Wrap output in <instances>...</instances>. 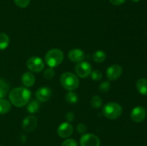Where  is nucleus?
Masks as SVG:
<instances>
[{"label":"nucleus","mask_w":147,"mask_h":146,"mask_svg":"<svg viewBox=\"0 0 147 146\" xmlns=\"http://www.w3.org/2000/svg\"><path fill=\"white\" fill-rule=\"evenodd\" d=\"M31 92L27 87H18L10 91L9 99L13 105L17 107H22L27 105L31 99Z\"/></svg>","instance_id":"obj_1"},{"label":"nucleus","mask_w":147,"mask_h":146,"mask_svg":"<svg viewBox=\"0 0 147 146\" xmlns=\"http://www.w3.org/2000/svg\"><path fill=\"white\" fill-rule=\"evenodd\" d=\"M60 82L62 87L67 91L76 90L80 84L78 76L70 72L63 73L60 77Z\"/></svg>","instance_id":"obj_2"},{"label":"nucleus","mask_w":147,"mask_h":146,"mask_svg":"<svg viewBox=\"0 0 147 146\" xmlns=\"http://www.w3.org/2000/svg\"><path fill=\"white\" fill-rule=\"evenodd\" d=\"M64 60V54L60 49L54 48L49 50L45 57V62L49 67H57L63 62Z\"/></svg>","instance_id":"obj_3"},{"label":"nucleus","mask_w":147,"mask_h":146,"mask_svg":"<svg viewBox=\"0 0 147 146\" xmlns=\"http://www.w3.org/2000/svg\"><path fill=\"white\" fill-rule=\"evenodd\" d=\"M123 108L120 104L115 102H108L103 106V114L109 120H116L122 114Z\"/></svg>","instance_id":"obj_4"},{"label":"nucleus","mask_w":147,"mask_h":146,"mask_svg":"<svg viewBox=\"0 0 147 146\" xmlns=\"http://www.w3.org/2000/svg\"><path fill=\"white\" fill-rule=\"evenodd\" d=\"M27 68L32 72H40L45 67L44 61L40 57L33 56L28 59L27 62Z\"/></svg>","instance_id":"obj_5"},{"label":"nucleus","mask_w":147,"mask_h":146,"mask_svg":"<svg viewBox=\"0 0 147 146\" xmlns=\"http://www.w3.org/2000/svg\"><path fill=\"white\" fill-rule=\"evenodd\" d=\"M75 70H76L77 76H78L80 78H86L88 77L91 73V64L86 61L80 62L76 64Z\"/></svg>","instance_id":"obj_6"},{"label":"nucleus","mask_w":147,"mask_h":146,"mask_svg":"<svg viewBox=\"0 0 147 146\" xmlns=\"http://www.w3.org/2000/svg\"><path fill=\"white\" fill-rule=\"evenodd\" d=\"M80 146H100V139L92 133H85L80 140Z\"/></svg>","instance_id":"obj_7"},{"label":"nucleus","mask_w":147,"mask_h":146,"mask_svg":"<svg viewBox=\"0 0 147 146\" xmlns=\"http://www.w3.org/2000/svg\"><path fill=\"white\" fill-rule=\"evenodd\" d=\"M106 77L111 81L118 80L123 73V68L119 64H112L106 70Z\"/></svg>","instance_id":"obj_8"},{"label":"nucleus","mask_w":147,"mask_h":146,"mask_svg":"<svg viewBox=\"0 0 147 146\" xmlns=\"http://www.w3.org/2000/svg\"><path fill=\"white\" fill-rule=\"evenodd\" d=\"M37 125V119L34 115H28L24 117L22 123V127L27 133H31L35 130Z\"/></svg>","instance_id":"obj_9"},{"label":"nucleus","mask_w":147,"mask_h":146,"mask_svg":"<svg viewBox=\"0 0 147 146\" xmlns=\"http://www.w3.org/2000/svg\"><path fill=\"white\" fill-rule=\"evenodd\" d=\"M147 115L146 110L142 106H137L132 110L131 113V118L134 123H139L144 120Z\"/></svg>","instance_id":"obj_10"},{"label":"nucleus","mask_w":147,"mask_h":146,"mask_svg":"<svg viewBox=\"0 0 147 146\" xmlns=\"http://www.w3.org/2000/svg\"><path fill=\"white\" fill-rule=\"evenodd\" d=\"M73 133V127L68 122L61 123L57 127V134L62 138H67Z\"/></svg>","instance_id":"obj_11"},{"label":"nucleus","mask_w":147,"mask_h":146,"mask_svg":"<svg viewBox=\"0 0 147 146\" xmlns=\"http://www.w3.org/2000/svg\"><path fill=\"white\" fill-rule=\"evenodd\" d=\"M52 95L51 89L47 87H41L35 92V97L40 102H45L48 101Z\"/></svg>","instance_id":"obj_12"},{"label":"nucleus","mask_w":147,"mask_h":146,"mask_svg":"<svg viewBox=\"0 0 147 146\" xmlns=\"http://www.w3.org/2000/svg\"><path fill=\"white\" fill-rule=\"evenodd\" d=\"M86 54L80 49H73L68 52V58L73 62L78 63L84 60Z\"/></svg>","instance_id":"obj_13"},{"label":"nucleus","mask_w":147,"mask_h":146,"mask_svg":"<svg viewBox=\"0 0 147 146\" xmlns=\"http://www.w3.org/2000/svg\"><path fill=\"white\" fill-rule=\"evenodd\" d=\"M22 82L25 87H32L35 82V76L32 72H26L22 76Z\"/></svg>","instance_id":"obj_14"},{"label":"nucleus","mask_w":147,"mask_h":146,"mask_svg":"<svg viewBox=\"0 0 147 146\" xmlns=\"http://www.w3.org/2000/svg\"><path fill=\"white\" fill-rule=\"evenodd\" d=\"M136 87L138 92L143 95H147V80L140 78L136 83Z\"/></svg>","instance_id":"obj_15"},{"label":"nucleus","mask_w":147,"mask_h":146,"mask_svg":"<svg viewBox=\"0 0 147 146\" xmlns=\"http://www.w3.org/2000/svg\"><path fill=\"white\" fill-rule=\"evenodd\" d=\"M40 103L37 100H32L29 102L27 104V110L30 114H34L40 110Z\"/></svg>","instance_id":"obj_16"},{"label":"nucleus","mask_w":147,"mask_h":146,"mask_svg":"<svg viewBox=\"0 0 147 146\" xmlns=\"http://www.w3.org/2000/svg\"><path fill=\"white\" fill-rule=\"evenodd\" d=\"M11 104L10 101L4 98L0 99V114H7L11 110Z\"/></svg>","instance_id":"obj_17"},{"label":"nucleus","mask_w":147,"mask_h":146,"mask_svg":"<svg viewBox=\"0 0 147 146\" xmlns=\"http://www.w3.org/2000/svg\"><path fill=\"white\" fill-rule=\"evenodd\" d=\"M9 90V84L4 79L0 78V99L5 97Z\"/></svg>","instance_id":"obj_18"},{"label":"nucleus","mask_w":147,"mask_h":146,"mask_svg":"<svg viewBox=\"0 0 147 146\" xmlns=\"http://www.w3.org/2000/svg\"><path fill=\"white\" fill-rule=\"evenodd\" d=\"M92 59L96 63H101L106 59V54L102 50H98L95 52L92 55Z\"/></svg>","instance_id":"obj_19"},{"label":"nucleus","mask_w":147,"mask_h":146,"mask_svg":"<svg viewBox=\"0 0 147 146\" xmlns=\"http://www.w3.org/2000/svg\"><path fill=\"white\" fill-rule=\"evenodd\" d=\"M9 37L6 33H0V50H5L9 44Z\"/></svg>","instance_id":"obj_20"},{"label":"nucleus","mask_w":147,"mask_h":146,"mask_svg":"<svg viewBox=\"0 0 147 146\" xmlns=\"http://www.w3.org/2000/svg\"><path fill=\"white\" fill-rule=\"evenodd\" d=\"M65 100L70 104H76L78 101V95L73 91H68L65 94Z\"/></svg>","instance_id":"obj_21"},{"label":"nucleus","mask_w":147,"mask_h":146,"mask_svg":"<svg viewBox=\"0 0 147 146\" xmlns=\"http://www.w3.org/2000/svg\"><path fill=\"white\" fill-rule=\"evenodd\" d=\"M102 100L101 97L98 95H94L90 99V104L94 109H100L102 106Z\"/></svg>","instance_id":"obj_22"},{"label":"nucleus","mask_w":147,"mask_h":146,"mask_svg":"<svg viewBox=\"0 0 147 146\" xmlns=\"http://www.w3.org/2000/svg\"><path fill=\"white\" fill-rule=\"evenodd\" d=\"M55 74V70L52 67H49V68L46 69L45 70L44 73H43V77L47 80H51L54 78Z\"/></svg>","instance_id":"obj_23"},{"label":"nucleus","mask_w":147,"mask_h":146,"mask_svg":"<svg viewBox=\"0 0 147 146\" xmlns=\"http://www.w3.org/2000/svg\"><path fill=\"white\" fill-rule=\"evenodd\" d=\"M111 89V82L109 81H104L100 83L99 85V90L100 92L106 93L109 92Z\"/></svg>","instance_id":"obj_24"},{"label":"nucleus","mask_w":147,"mask_h":146,"mask_svg":"<svg viewBox=\"0 0 147 146\" xmlns=\"http://www.w3.org/2000/svg\"><path fill=\"white\" fill-rule=\"evenodd\" d=\"M90 75L93 81H99L103 77L101 72L99 71V70H93V71L91 72Z\"/></svg>","instance_id":"obj_25"},{"label":"nucleus","mask_w":147,"mask_h":146,"mask_svg":"<svg viewBox=\"0 0 147 146\" xmlns=\"http://www.w3.org/2000/svg\"><path fill=\"white\" fill-rule=\"evenodd\" d=\"M14 1L20 8H26L30 3V0H14Z\"/></svg>","instance_id":"obj_26"},{"label":"nucleus","mask_w":147,"mask_h":146,"mask_svg":"<svg viewBox=\"0 0 147 146\" xmlns=\"http://www.w3.org/2000/svg\"><path fill=\"white\" fill-rule=\"evenodd\" d=\"M61 146H78V143L74 139H67L65 141L63 142V143L61 144Z\"/></svg>","instance_id":"obj_27"},{"label":"nucleus","mask_w":147,"mask_h":146,"mask_svg":"<svg viewBox=\"0 0 147 146\" xmlns=\"http://www.w3.org/2000/svg\"><path fill=\"white\" fill-rule=\"evenodd\" d=\"M87 131V126L83 123H79L77 125V132L79 134H85Z\"/></svg>","instance_id":"obj_28"},{"label":"nucleus","mask_w":147,"mask_h":146,"mask_svg":"<svg viewBox=\"0 0 147 146\" xmlns=\"http://www.w3.org/2000/svg\"><path fill=\"white\" fill-rule=\"evenodd\" d=\"M75 117H76V116H75L74 113H73V112H68V113H66L65 119L68 123L73 121L75 120Z\"/></svg>","instance_id":"obj_29"},{"label":"nucleus","mask_w":147,"mask_h":146,"mask_svg":"<svg viewBox=\"0 0 147 146\" xmlns=\"http://www.w3.org/2000/svg\"><path fill=\"white\" fill-rule=\"evenodd\" d=\"M110 2L112 4L115 6H120L122 5L123 4H124L126 2V0H109Z\"/></svg>","instance_id":"obj_30"},{"label":"nucleus","mask_w":147,"mask_h":146,"mask_svg":"<svg viewBox=\"0 0 147 146\" xmlns=\"http://www.w3.org/2000/svg\"><path fill=\"white\" fill-rule=\"evenodd\" d=\"M131 1H133V2H139L140 0H131Z\"/></svg>","instance_id":"obj_31"},{"label":"nucleus","mask_w":147,"mask_h":146,"mask_svg":"<svg viewBox=\"0 0 147 146\" xmlns=\"http://www.w3.org/2000/svg\"><path fill=\"white\" fill-rule=\"evenodd\" d=\"M0 146H1V145H0Z\"/></svg>","instance_id":"obj_32"}]
</instances>
